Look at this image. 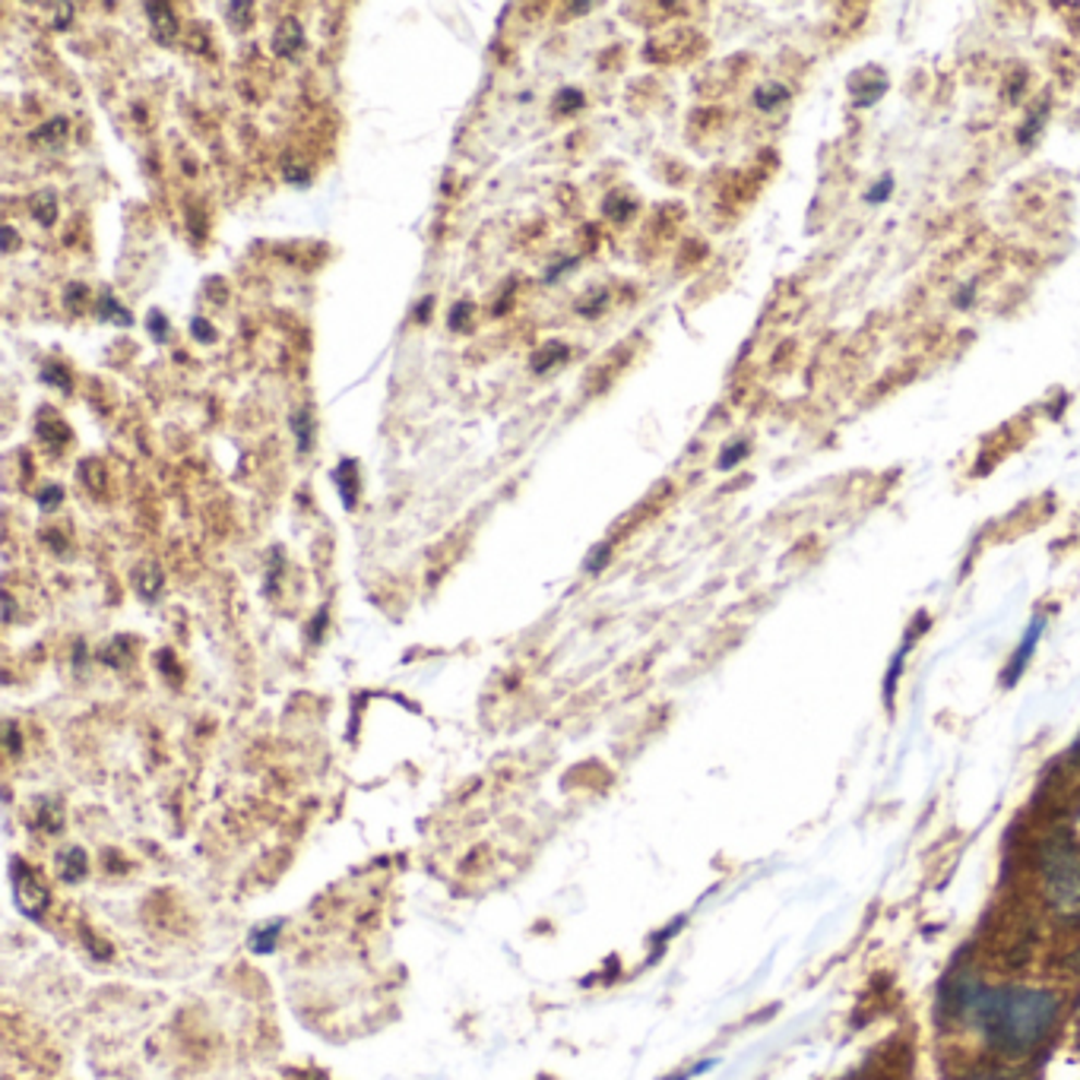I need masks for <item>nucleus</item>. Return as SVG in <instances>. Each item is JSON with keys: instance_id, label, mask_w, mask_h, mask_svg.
Returning a JSON list of instances; mask_svg holds the SVG:
<instances>
[{"instance_id": "18", "label": "nucleus", "mask_w": 1080, "mask_h": 1080, "mask_svg": "<svg viewBox=\"0 0 1080 1080\" xmlns=\"http://www.w3.org/2000/svg\"><path fill=\"white\" fill-rule=\"evenodd\" d=\"M605 304H609V289H596V292H589V298L577 301V314H584V317H599Z\"/></svg>"}, {"instance_id": "30", "label": "nucleus", "mask_w": 1080, "mask_h": 1080, "mask_svg": "<svg viewBox=\"0 0 1080 1080\" xmlns=\"http://www.w3.org/2000/svg\"><path fill=\"white\" fill-rule=\"evenodd\" d=\"M1043 124H1046V105H1043V108H1040V111H1036V115L1030 118V124H1027V128L1020 131V140H1023V143H1030V140H1033V136L1040 133V128H1043Z\"/></svg>"}, {"instance_id": "37", "label": "nucleus", "mask_w": 1080, "mask_h": 1080, "mask_svg": "<svg viewBox=\"0 0 1080 1080\" xmlns=\"http://www.w3.org/2000/svg\"><path fill=\"white\" fill-rule=\"evenodd\" d=\"M589 7H592V3H571L567 10H571V13H587Z\"/></svg>"}, {"instance_id": "14", "label": "nucleus", "mask_w": 1080, "mask_h": 1080, "mask_svg": "<svg viewBox=\"0 0 1080 1080\" xmlns=\"http://www.w3.org/2000/svg\"><path fill=\"white\" fill-rule=\"evenodd\" d=\"M67 131H70V121L67 118H55V121H48L38 131L29 133V140L33 143H58V140H64Z\"/></svg>"}, {"instance_id": "16", "label": "nucleus", "mask_w": 1080, "mask_h": 1080, "mask_svg": "<svg viewBox=\"0 0 1080 1080\" xmlns=\"http://www.w3.org/2000/svg\"><path fill=\"white\" fill-rule=\"evenodd\" d=\"M41 381H45V384H51V387H58V391H64V393H70V387H73V377H70V371H67L64 364H58V361H48V364L41 368Z\"/></svg>"}, {"instance_id": "20", "label": "nucleus", "mask_w": 1080, "mask_h": 1080, "mask_svg": "<svg viewBox=\"0 0 1080 1080\" xmlns=\"http://www.w3.org/2000/svg\"><path fill=\"white\" fill-rule=\"evenodd\" d=\"M584 93L580 89H561L557 93V98H555V108H557V115H574V111H580L584 108Z\"/></svg>"}, {"instance_id": "33", "label": "nucleus", "mask_w": 1080, "mask_h": 1080, "mask_svg": "<svg viewBox=\"0 0 1080 1080\" xmlns=\"http://www.w3.org/2000/svg\"><path fill=\"white\" fill-rule=\"evenodd\" d=\"M276 935H279V925H269L266 932H261V935L254 938V948H257V950H269V948H273V938H276Z\"/></svg>"}, {"instance_id": "2", "label": "nucleus", "mask_w": 1080, "mask_h": 1080, "mask_svg": "<svg viewBox=\"0 0 1080 1080\" xmlns=\"http://www.w3.org/2000/svg\"><path fill=\"white\" fill-rule=\"evenodd\" d=\"M1040 878L1048 910L1061 922H1080V850L1071 837L1055 833L1043 843Z\"/></svg>"}, {"instance_id": "6", "label": "nucleus", "mask_w": 1080, "mask_h": 1080, "mask_svg": "<svg viewBox=\"0 0 1080 1080\" xmlns=\"http://www.w3.org/2000/svg\"><path fill=\"white\" fill-rule=\"evenodd\" d=\"M146 16H149L153 35L163 45H171L178 38V16H175V10L168 3H146Z\"/></svg>"}, {"instance_id": "31", "label": "nucleus", "mask_w": 1080, "mask_h": 1080, "mask_svg": "<svg viewBox=\"0 0 1080 1080\" xmlns=\"http://www.w3.org/2000/svg\"><path fill=\"white\" fill-rule=\"evenodd\" d=\"M580 263V257H567V261H561V263H555V266H549V273H545V283L552 286V283H557L561 276H567L574 266Z\"/></svg>"}, {"instance_id": "38", "label": "nucleus", "mask_w": 1080, "mask_h": 1080, "mask_svg": "<svg viewBox=\"0 0 1080 1080\" xmlns=\"http://www.w3.org/2000/svg\"><path fill=\"white\" fill-rule=\"evenodd\" d=\"M1075 757H1078V760H1080V739H1078V745H1075Z\"/></svg>"}, {"instance_id": "23", "label": "nucleus", "mask_w": 1080, "mask_h": 1080, "mask_svg": "<svg viewBox=\"0 0 1080 1080\" xmlns=\"http://www.w3.org/2000/svg\"><path fill=\"white\" fill-rule=\"evenodd\" d=\"M283 178H286L289 184H295V188H304V184L311 181V175H308V165L292 163V159H286V165H283Z\"/></svg>"}, {"instance_id": "17", "label": "nucleus", "mask_w": 1080, "mask_h": 1080, "mask_svg": "<svg viewBox=\"0 0 1080 1080\" xmlns=\"http://www.w3.org/2000/svg\"><path fill=\"white\" fill-rule=\"evenodd\" d=\"M602 209H605V216H609V219L624 223V219H631V213H634V200H631V196H622V194H609V200L602 203Z\"/></svg>"}, {"instance_id": "24", "label": "nucleus", "mask_w": 1080, "mask_h": 1080, "mask_svg": "<svg viewBox=\"0 0 1080 1080\" xmlns=\"http://www.w3.org/2000/svg\"><path fill=\"white\" fill-rule=\"evenodd\" d=\"M469 317H472V301H457L451 308V329H469Z\"/></svg>"}, {"instance_id": "36", "label": "nucleus", "mask_w": 1080, "mask_h": 1080, "mask_svg": "<svg viewBox=\"0 0 1080 1080\" xmlns=\"http://www.w3.org/2000/svg\"><path fill=\"white\" fill-rule=\"evenodd\" d=\"M324 622H327V612H321L314 624H311V640H321V631H324Z\"/></svg>"}, {"instance_id": "19", "label": "nucleus", "mask_w": 1080, "mask_h": 1080, "mask_svg": "<svg viewBox=\"0 0 1080 1080\" xmlns=\"http://www.w3.org/2000/svg\"><path fill=\"white\" fill-rule=\"evenodd\" d=\"M789 98V93H785L783 86H767V89H757L754 93V105L760 108V111H773L780 101H785Z\"/></svg>"}, {"instance_id": "22", "label": "nucleus", "mask_w": 1080, "mask_h": 1080, "mask_svg": "<svg viewBox=\"0 0 1080 1080\" xmlns=\"http://www.w3.org/2000/svg\"><path fill=\"white\" fill-rule=\"evenodd\" d=\"M745 457H748V444H745V441H739V444H729V447L722 451L720 463H717V466H720V469H732V466H739V463H742Z\"/></svg>"}, {"instance_id": "4", "label": "nucleus", "mask_w": 1080, "mask_h": 1080, "mask_svg": "<svg viewBox=\"0 0 1080 1080\" xmlns=\"http://www.w3.org/2000/svg\"><path fill=\"white\" fill-rule=\"evenodd\" d=\"M301 48H304V29H301V23H298V16H286L279 26H276V35H273V51L279 55V58H298L301 55Z\"/></svg>"}, {"instance_id": "10", "label": "nucleus", "mask_w": 1080, "mask_h": 1080, "mask_svg": "<svg viewBox=\"0 0 1080 1080\" xmlns=\"http://www.w3.org/2000/svg\"><path fill=\"white\" fill-rule=\"evenodd\" d=\"M289 425H292L295 437H298V451H301V454H311V451H314V437H317L314 412H311L308 406H304V409H298V412H292Z\"/></svg>"}, {"instance_id": "8", "label": "nucleus", "mask_w": 1080, "mask_h": 1080, "mask_svg": "<svg viewBox=\"0 0 1080 1080\" xmlns=\"http://www.w3.org/2000/svg\"><path fill=\"white\" fill-rule=\"evenodd\" d=\"M35 434H38L45 444H51V447H61V444H67V441H70V428H67L64 419H61L58 412H48V409L38 416Z\"/></svg>"}, {"instance_id": "32", "label": "nucleus", "mask_w": 1080, "mask_h": 1080, "mask_svg": "<svg viewBox=\"0 0 1080 1080\" xmlns=\"http://www.w3.org/2000/svg\"><path fill=\"white\" fill-rule=\"evenodd\" d=\"M890 191H893V178H890V175H884L881 184L868 191V200H872V203H881V200H887V196H890Z\"/></svg>"}, {"instance_id": "11", "label": "nucleus", "mask_w": 1080, "mask_h": 1080, "mask_svg": "<svg viewBox=\"0 0 1080 1080\" xmlns=\"http://www.w3.org/2000/svg\"><path fill=\"white\" fill-rule=\"evenodd\" d=\"M98 317L108 321V324H118V327H131L133 324L131 311L111 295V289H105V292L98 295Z\"/></svg>"}, {"instance_id": "29", "label": "nucleus", "mask_w": 1080, "mask_h": 1080, "mask_svg": "<svg viewBox=\"0 0 1080 1080\" xmlns=\"http://www.w3.org/2000/svg\"><path fill=\"white\" fill-rule=\"evenodd\" d=\"M609 555H612V552H609V545H605V542H602V545H596V549H592V552H589V557H587L589 574H599V571L609 564Z\"/></svg>"}, {"instance_id": "9", "label": "nucleus", "mask_w": 1080, "mask_h": 1080, "mask_svg": "<svg viewBox=\"0 0 1080 1080\" xmlns=\"http://www.w3.org/2000/svg\"><path fill=\"white\" fill-rule=\"evenodd\" d=\"M567 359H571V349H567L564 343H545V346H539V349L532 352L529 368H532V374H545V371H552L555 364H561V361Z\"/></svg>"}, {"instance_id": "1", "label": "nucleus", "mask_w": 1080, "mask_h": 1080, "mask_svg": "<svg viewBox=\"0 0 1080 1080\" xmlns=\"http://www.w3.org/2000/svg\"><path fill=\"white\" fill-rule=\"evenodd\" d=\"M950 1011L970 1017L973 1027L1005 1055H1033L1046 1043L1061 1015V998L1048 988L1001 985L985 988L973 980L950 982Z\"/></svg>"}, {"instance_id": "25", "label": "nucleus", "mask_w": 1080, "mask_h": 1080, "mask_svg": "<svg viewBox=\"0 0 1080 1080\" xmlns=\"http://www.w3.org/2000/svg\"><path fill=\"white\" fill-rule=\"evenodd\" d=\"M146 327H149V336H153L156 343H165V339H168V317H165L163 311H149Z\"/></svg>"}, {"instance_id": "12", "label": "nucleus", "mask_w": 1080, "mask_h": 1080, "mask_svg": "<svg viewBox=\"0 0 1080 1080\" xmlns=\"http://www.w3.org/2000/svg\"><path fill=\"white\" fill-rule=\"evenodd\" d=\"M133 584H136V589H140L143 599H156V596L163 592V584H165L163 567H159V564H143V567H136Z\"/></svg>"}, {"instance_id": "13", "label": "nucleus", "mask_w": 1080, "mask_h": 1080, "mask_svg": "<svg viewBox=\"0 0 1080 1080\" xmlns=\"http://www.w3.org/2000/svg\"><path fill=\"white\" fill-rule=\"evenodd\" d=\"M29 213L38 226H55L58 219V194L55 191H38V194L29 200Z\"/></svg>"}, {"instance_id": "3", "label": "nucleus", "mask_w": 1080, "mask_h": 1080, "mask_svg": "<svg viewBox=\"0 0 1080 1080\" xmlns=\"http://www.w3.org/2000/svg\"><path fill=\"white\" fill-rule=\"evenodd\" d=\"M1043 631H1046V619H1043V615H1036V619H1033V624L1027 627V634H1023V640H1020V647H1017L1015 656H1011V662H1008V669H1005V685H1008V687L1017 685V679L1023 675V669H1027V662H1030V656H1033V650H1036V644H1040V637H1043Z\"/></svg>"}, {"instance_id": "35", "label": "nucleus", "mask_w": 1080, "mask_h": 1080, "mask_svg": "<svg viewBox=\"0 0 1080 1080\" xmlns=\"http://www.w3.org/2000/svg\"><path fill=\"white\" fill-rule=\"evenodd\" d=\"M431 308H434V298H431V295H425V298L419 301V308H416V321H419V324H425L428 314H431Z\"/></svg>"}, {"instance_id": "26", "label": "nucleus", "mask_w": 1080, "mask_h": 1080, "mask_svg": "<svg viewBox=\"0 0 1080 1080\" xmlns=\"http://www.w3.org/2000/svg\"><path fill=\"white\" fill-rule=\"evenodd\" d=\"M191 336H194L196 343H216V339H219L216 327H213L209 321H203V317H194V321H191Z\"/></svg>"}, {"instance_id": "7", "label": "nucleus", "mask_w": 1080, "mask_h": 1080, "mask_svg": "<svg viewBox=\"0 0 1080 1080\" xmlns=\"http://www.w3.org/2000/svg\"><path fill=\"white\" fill-rule=\"evenodd\" d=\"M922 627H928V619H925V615H919V622L913 624V631L907 634V640H903L900 653L893 656V662H890V672H887V682H884V697H887V704L893 700V687H897V679H900V672H903V659H907V653H910V647L916 644V634L922 631Z\"/></svg>"}, {"instance_id": "5", "label": "nucleus", "mask_w": 1080, "mask_h": 1080, "mask_svg": "<svg viewBox=\"0 0 1080 1080\" xmlns=\"http://www.w3.org/2000/svg\"><path fill=\"white\" fill-rule=\"evenodd\" d=\"M329 476H333V482H336V489H339L343 507L352 511V507H356V494H359V463H356V459H343Z\"/></svg>"}, {"instance_id": "21", "label": "nucleus", "mask_w": 1080, "mask_h": 1080, "mask_svg": "<svg viewBox=\"0 0 1080 1080\" xmlns=\"http://www.w3.org/2000/svg\"><path fill=\"white\" fill-rule=\"evenodd\" d=\"M51 29H58V33H64V29H70L73 26V16H76V7L73 3H55L51 7Z\"/></svg>"}, {"instance_id": "34", "label": "nucleus", "mask_w": 1080, "mask_h": 1080, "mask_svg": "<svg viewBox=\"0 0 1080 1080\" xmlns=\"http://www.w3.org/2000/svg\"><path fill=\"white\" fill-rule=\"evenodd\" d=\"M16 244H20V235H16V229H13V226H3V254L16 251Z\"/></svg>"}, {"instance_id": "28", "label": "nucleus", "mask_w": 1080, "mask_h": 1080, "mask_svg": "<svg viewBox=\"0 0 1080 1080\" xmlns=\"http://www.w3.org/2000/svg\"><path fill=\"white\" fill-rule=\"evenodd\" d=\"M61 497H64V489H61V485L41 489L38 491V507H41V511H55V507L61 504Z\"/></svg>"}, {"instance_id": "15", "label": "nucleus", "mask_w": 1080, "mask_h": 1080, "mask_svg": "<svg viewBox=\"0 0 1080 1080\" xmlns=\"http://www.w3.org/2000/svg\"><path fill=\"white\" fill-rule=\"evenodd\" d=\"M226 20L235 33H244L254 23V3H229L226 7Z\"/></svg>"}, {"instance_id": "27", "label": "nucleus", "mask_w": 1080, "mask_h": 1080, "mask_svg": "<svg viewBox=\"0 0 1080 1080\" xmlns=\"http://www.w3.org/2000/svg\"><path fill=\"white\" fill-rule=\"evenodd\" d=\"M86 286L83 283H70L67 286V292H64V304H67V311H80L83 308V301H86Z\"/></svg>"}]
</instances>
